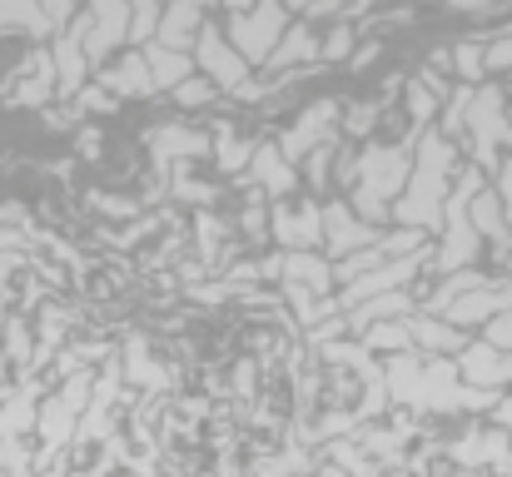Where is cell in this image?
<instances>
[{
	"mask_svg": "<svg viewBox=\"0 0 512 477\" xmlns=\"http://www.w3.org/2000/svg\"><path fill=\"white\" fill-rule=\"evenodd\" d=\"M488 338H493V343H512V314L503 318V323H493V328H488Z\"/></svg>",
	"mask_w": 512,
	"mask_h": 477,
	"instance_id": "cell-1",
	"label": "cell"
},
{
	"mask_svg": "<svg viewBox=\"0 0 512 477\" xmlns=\"http://www.w3.org/2000/svg\"><path fill=\"white\" fill-rule=\"evenodd\" d=\"M512 60V45H488V65H503Z\"/></svg>",
	"mask_w": 512,
	"mask_h": 477,
	"instance_id": "cell-2",
	"label": "cell"
}]
</instances>
